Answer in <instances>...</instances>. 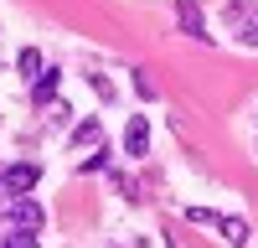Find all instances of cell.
<instances>
[{
	"mask_svg": "<svg viewBox=\"0 0 258 248\" xmlns=\"http://www.w3.org/2000/svg\"><path fill=\"white\" fill-rule=\"evenodd\" d=\"M36 181H41V165H31V160H21V165H11L6 176H0V197H31L36 192Z\"/></svg>",
	"mask_w": 258,
	"mask_h": 248,
	"instance_id": "1",
	"label": "cell"
},
{
	"mask_svg": "<svg viewBox=\"0 0 258 248\" xmlns=\"http://www.w3.org/2000/svg\"><path fill=\"white\" fill-rule=\"evenodd\" d=\"M124 155L129 160L150 155V124H145V114H129V124H124Z\"/></svg>",
	"mask_w": 258,
	"mask_h": 248,
	"instance_id": "2",
	"label": "cell"
},
{
	"mask_svg": "<svg viewBox=\"0 0 258 248\" xmlns=\"http://www.w3.org/2000/svg\"><path fill=\"white\" fill-rule=\"evenodd\" d=\"M176 21H181V31L186 36H207V21H202V6H197V0H176Z\"/></svg>",
	"mask_w": 258,
	"mask_h": 248,
	"instance_id": "3",
	"label": "cell"
},
{
	"mask_svg": "<svg viewBox=\"0 0 258 248\" xmlns=\"http://www.w3.org/2000/svg\"><path fill=\"white\" fill-rule=\"evenodd\" d=\"M41 217H47V212H41L36 197H16V202H11V222H16V227H41Z\"/></svg>",
	"mask_w": 258,
	"mask_h": 248,
	"instance_id": "4",
	"label": "cell"
},
{
	"mask_svg": "<svg viewBox=\"0 0 258 248\" xmlns=\"http://www.w3.org/2000/svg\"><path fill=\"white\" fill-rule=\"evenodd\" d=\"M232 21H243V26H238V41H243V47H258V11L232 6Z\"/></svg>",
	"mask_w": 258,
	"mask_h": 248,
	"instance_id": "5",
	"label": "cell"
},
{
	"mask_svg": "<svg viewBox=\"0 0 258 248\" xmlns=\"http://www.w3.org/2000/svg\"><path fill=\"white\" fill-rule=\"evenodd\" d=\"M73 145H78V150H98V145H103V130H98V119H83L78 130H73Z\"/></svg>",
	"mask_w": 258,
	"mask_h": 248,
	"instance_id": "6",
	"label": "cell"
},
{
	"mask_svg": "<svg viewBox=\"0 0 258 248\" xmlns=\"http://www.w3.org/2000/svg\"><path fill=\"white\" fill-rule=\"evenodd\" d=\"M217 233H222V238H227L232 248H248V238H253L243 217H222V222H217Z\"/></svg>",
	"mask_w": 258,
	"mask_h": 248,
	"instance_id": "7",
	"label": "cell"
},
{
	"mask_svg": "<svg viewBox=\"0 0 258 248\" xmlns=\"http://www.w3.org/2000/svg\"><path fill=\"white\" fill-rule=\"evenodd\" d=\"M31 98L41 103V109H47V103L57 98V73L47 68V73H41V78H31Z\"/></svg>",
	"mask_w": 258,
	"mask_h": 248,
	"instance_id": "8",
	"label": "cell"
},
{
	"mask_svg": "<svg viewBox=\"0 0 258 248\" xmlns=\"http://www.w3.org/2000/svg\"><path fill=\"white\" fill-rule=\"evenodd\" d=\"M16 68H21V78H41V52H36V47H26V52L16 57Z\"/></svg>",
	"mask_w": 258,
	"mask_h": 248,
	"instance_id": "9",
	"label": "cell"
},
{
	"mask_svg": "<svg viewBox=\"0 0 258 248\" xmlns=\"http://www.w3.org/2000/svg\"><path fill=\"white\" fill-rule=\"evenodd\" d=\"M0 248H36V227H16L11 238H0Z\"/></svg>",
	"mask_w": 258,
	"mask_h": 248,
	"instance_id": "10",
	"label": "cell"
},
{
	"mask_svg": "<svg viewBox=\"0 0 258 248\" xmlns=\"http://www.w3.org/2000/svg\"><path fill=\"white\" fill-rule=\"evenodd\" d=\"M103 165H109V150H103V145H98L93 155H83V160H78V171L88 176V171H103Z\"/></svg>",
	"mask_w": 258,
	"mask_h": 248,
	"instance_id": "11",
	"label": "cell"
},
{
	"mask_svg": "<svg viewBox=\"0 0 258 248\" xmlns=\"http://www.w3.org/2000/svg\"><path fill=\"white\" fill-rule=\"evenodd\" d=\"M135 93L140 98H155V78H150L145 68H135Z\"/></svg>",
	"mask_w": 258,
	"mask_h": 248,
	"instance_id": "12",
	"label": "cell"
},
{
	"mask_svg": "<svg viewBox=\"0 0 258 248\" xmlns=\"http://www.w3.org/2000/svg\"><path fill=\"white\" fill-rule=\"evenodd\" d=\"M186 217H191V222H197V227H207V222H212V227H217V222H222L217 212H207V207H186Z\"/></svg>",
	"mask_w": 258,
	"mask_h": 248,
	"instance_id": "13",
	"label": "cell"
},
{
	"mask_svg": "<svg viewBox=\"0 0 258 248\" xmlns=\"http://www.w3.org/2000/svg\"><path fill=\"white\" fill-rule=\"evenodd\" d=\"M88 83H93V93H98V98H114V83L103 78V73H88Z\"/></svg>",
	"mask_w": 258,
	"mask_h": 248,
	"instance_id": "14",
	"label": "cell"
},
{
	"mask_svg": "<svg viewBox=\"0 0 258 248\" xmlns=\"http://www.w3.org/2000/svg\"><path fill=\"white\" fill-rule=\"evenodd\" d=\"M114 186H119V197H129V202H140V186H135V181H129V176H124V171H119V176H114Z\"/></svg>",
	"mask_w": 258,
	"mask_h": 248,
	"instance_id": "15",
	"label": "cell"
},
{
	"mask_svg": "<svg viewBox=\"0 0 258 248\" xmlns=\"http://www.w3.org/2000/svg\"><path fill=\"white\" fill-rule=\"evenodd\" d=\"M47 119H52V124H68V103L52 98V103H47Z\"/></svg>",
	"mask_w": 258,
	"mask_h": 248,
	"instance_id": "16",
	"label": "cell"
}]
</instances>
